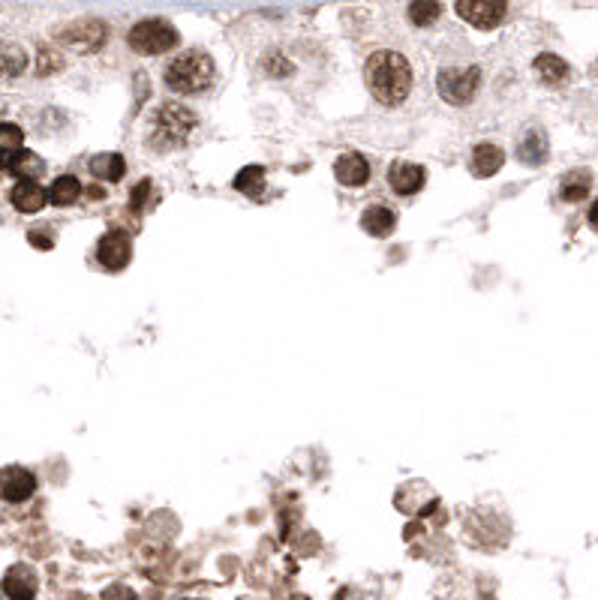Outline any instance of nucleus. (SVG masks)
I'll return each instance as SVG.
<instances>
[{
  "instance_id": "nucleus-25",
  "label": "nucleus",
  "mask_w": 598,
  "mask_h": 600,
  "mask_svg": "<svg viewBox=\"0 0 598 600\" xmlns=\"http://www.w3.org/2000/svg\"><path fill=\"white\" fill-rule=\"evenodd\" d=\"M443 15V4H412L409 6V19H412V25H419V28H430L433 21Z\"/></svg>"
},
{
  "instance_id": "nucleus-26",
  "label": "nucleus",
  "mask_w": 598,
  "mask_h": 600,
  "mask_svg": "<svg viewBox=\"0 0 598 600\" xmlns=\"http://www.w3.org/2000/svg\"><path fill=\"white\" fill-rule=\"evenodd\" d=\"M64 67V60H60V54L54 51V49H49V45H43V49H39V75H52L54 69H60Z\"/></svg>"
},
{
  "instance_id": "nucleus-27",
  "label": "nucleus",
  "mask_w": 598,
  "mask_h": 600,
  "mask_svg": "<svg viewBox=\"0 0 598 600\" xmlns=\"http://www.w3.org/2000/svg\"><path fill=\"white\" fill-rule=\"evenodd\" d=\"M151 193H154L151 180H141V184H136V189H132V195H130V208L136 210V213L145 210L148 201H151Z\"/></svg>"
},
{
  "instance_id": "nucleus-30",
  "label": "nucleus",
  "mask_w": 598,
  "mask_h": 600,
  "mask_svg": "<svg viewBox=\"0 0 598 600\" xmlns=\"http://www.w3.org/2000/svg\"><path fill=\"white\" fill-rule=\"evenodd\" d=\"M586 223L598 232V199H595V204H593V208H589V213H586Z\"/></svg>"
},
{
  "instance_id": "nucleus-16",
  "label": "nucleus",
  "mask_w": 598,
  "mask_h": 600,
  "mask_svg": "<svg viewBox=\"0 0 598 600\" xmlns=\"http://www.w3.org/2000/svg\"><path fill=\"white\" fill-rule=\"evenodd\" d=\"M28 69V51L15 43H0V82H12Z\"/></svg>"
},
{
  "instance_id": "nucleus-4",
  "label": "nucleus",
  "mask_w": 598,
  "mask_h": 600,
  "mask_svg": "<svg viewBox=\"0 0 598 600\" xmlns=\"http://www.w3.org/2000/svg\"><path fill=\"white\" fill-rule=\"evenodd\" d=\"M436 88L448 106H469L482 88V69L478 67H448L439 69Z\"/></svg>"
},
{
  "instance_id": "nucleus-20",
  "label": "nucleus",
  "mask_w": 598,
  "mask_h": 600,
  "mask_svg": "<svg viewBox=\"0 0 598 600\" xmlns=\"http://www.w3.org/2000/svg\"><path fill=\"white\" fill-rule=\"evenodd\" d=\"M535 73H538L541 82H547V84H562L571 69H569V63L562 58H556V54H538V58H535Z\"/></svg>"
},
{
  "instance_id": "nucleus-1",
  "label": "nucleus",
  "mask_w": 598,
  "mask_h": 600,
  "mask_svg": "<svg viewBox=\"0 0 598 600\" xmlns=\"http://www.w3.org/2000/svg\"><path fill=\"white\" fill-rule=\"evenodd\" d=\"M364 82L379 106L397 108L409 97V91H412V67H409V60L400 51L382 49L370 54L364 67Z\"/></svg>"
},
{
  "instance_id": "nucleus-21",
  "label": "nucleus",
  "mask_w": 598,
  "mask_h": 600,
  "mask_svg": "<svg viewBox=\"0 0 598 600\" xmlns=\"http://www.w3.org/2000/svg\"><path fill=\"white\" fill-rule=\"evenodd\" d=\"M82 193H84V189H82V184H78V178L60 175L52 184V189H49V201L58 204V208H69V204L78 201V195H82Z\"/></svg>"
},
{
  "instance_id": "nucleus-29",
  "label": "nucleus",
  "mask_w": 598,
  "mask_h": 600,
  "mask_svg": "<svg viewBox=\"0 0 598 600\" xmlns=\"http://www.w3.org/2000/svg\"><path fill=\"white\" fill-rule=\"evenodd\" d=\"M28 241L34 243L36 249H52V247H54V238H52L49 232H30V234H28Z\"/></svg>"
},
{
  "instance_id": "nucleus-12",
  "label": "nucleus",
  "mask_w": 598,
  "mask_h": 600,
  "mask_svg": "<svg viewBox=\"0 0 598 600\" xmlns=\"http://www.w3.org/2000/svg\"><path fill=\"white\" fill-rule=\"evenodd\" d=\"M469 165L475 178H493L502 165H506V150L499 145H490V141H482V145H475V150H472Z\"/></svg>"
},
{
  "instance_id": "nucleus-18",
  "label": "nucleus",
  "mask_w": 598,
  "mask_h": 600,
  "mask_svg": "<svg viewBox=\"0 0 598 600\" xmlns=\"http://www.w3.org/2000/svg\"><path fill=\"white\" fill-rule=\"evenodd\" d=\"M4 169L19 180H34L45 171V162L39 160L36 154H30V150H19V154H12L10 160H6Z\"/></svg>"
},
{
  "instance_id": "nucleus-6",
  "label": "nucleus",
  "mask_w": 598,
  "mask_h": 600,
  "mask_svg": "<svg viewBox=\"0 0 598 600\" xmlns=\"http://www.w3.org/2000/svg\"><path fill=\"white\" fill-rule=\"evenodd\" d=\"M106 36H108V30L102 21H76V25H69L58 39L67 45V49L91 54V51H97L106 45Z\"/></svg>"
},
{
  "instance_id": "nucleus-9",
  "label": "nucleus",
  "mask_w": 598,
  "mask_h": 600,
  "mask_svg": "<svg viewBox=\"0 0 598 600\" xmlns=\"http://www.w3.org/2000/svg\"><path fill=\"white\" fill-rule=\"evenodd\" d=\"M97 258H100V264L106 267V271H124V267L130 264V258H132L130 234H124V232L102 234L100 247H97Z\"/></svg>"
},
{
  "instance_id": "nucleus-24",
  "label": "nucleus",
  "mask_w": 598,
  "mask_h": 600,
  "mask_svg": "<svg viewBox=\"0 0 598 600\" xmlns=\"http://www.w3.org/2000/svg\"><path fill=\"white\" fill-rule=\"evenodd\" d=\"M21 141H25V132H21V126L0 123V162L6 165V160H10L12 154H19Z\"/></svg>"
},
{
  "instance_id": "nucleus-3",
  "label": "nucleus",
  "mask_w": 598,
  "mask_h": 600,
  "mask_svg": "<svg viewBox=\"0 0 598 600\" xmlns=\"http://www.w3.org/2000/svg\"><path fill=\"white\" fill-rule=\"evenodd\" d=\"M214 84V60L204 51H184L166 67V88L190 97V93H202Z\"/></svg>"
},
{
  "instance_id": "nucleus-19",
  "label": "nucleus",
  "mask_w": 598,
  "mask_h": 600,
  "mask_svg": "<svg viewBox=\"0 0 598 600\" xmlns=\"http://www.w3.org/2000/svg\"><path fill=\"white\" fill-rule=\"evenodd\" d=\"M88 169H91L93 178H102V180H108V184H117V180L124 178V171H127V162H124L121 154H100L88 162Z\"/></svg>"
},
{
  "instance_id": "nucleus-28",
  "label": "nucleus",
  "mask_w": 598,
  "mask_h": 600,
  "mask_svg": "<svg viewBox=\"0 0 598 600\" xmlns=\"http://www.w3.org/2000/svg\"><path fill=\"white\" fill-rule=\"evenodd\" d=\"M102 600H139V597H136V591L127 586H108L102 591Z\"/></svg>"
},
{
  "instance_id": "nucleus-17",
  "label": "nucleus",
  "mask_w": 598,
  "mask_h": 600,
  "mask_svg": "<svg viewBox=\"0 0 598 600\" xmlns=\"http://www.w3.org/2000/svg\"><path fill=\"white\" fill-rule=\"evenodd\" d=\"M517 160H521L523 165H541L547 160V138L541 130H532L526 132L523 141L517 145Z\"/></svg>"
},
{
  "instance_id": "nucleus-14",
  "label": "nucleus",
  "mask_w": 598,
  "mask_h": 600,
  "mask_svg": "<svg viewBox=\"0 0 598 600\" xmlns=\"http://www.w3.org/2000/svg\"><path fill=\"white\" fill-rule=\"evenodd\" d=\"M334 175L343 186H364L370 180V162L361 154H346L334 162Z\"/></svg>"
},
{
  "instance_id": "nucleus-31",
  "label": "nucleus",
  "mask_w": 598,
  "mask_h": 600,
  "mask_svg": "<svg viewBox=\"0 0 598 600\" xmlns=\"http://www.w3.org/2000/svg\"><path fill=\"white\" fill-rule=\"evenodd\" d=\"M187 600H193V597H187Z\"/></svg>"
},
{
  "instance_id": "nucleus-15",
  "label": "nucleus",
  "mask_w": 598,
  "mask_h": 600,
  "mask_svg": "<svg viewBox=\"0 0 598 600\" xmlns=\"http://www.w3.org/2000/svg\"><path fill=\"white\" fill-rule=\"evenodd\" d=\"M361 228L367 234H373V238H385V234H391L397 228V213L391 208H382V204H373V208L361 213Z\"/></svg>"
},
{
  "instance_id": "nucleus-13",
  "label": "nucleus",
  "mask_w": 598,
  "mask_h": 600,
  "mask_svg": "<svg viewBox=\"0 0 598 600\" xmlns=\"http://www.w3.org/2000/svg\"><path fill=\"white\" fill-rule=\"evenodd\" d=\"M10 201L15 210L21 213H36L45 208V201H49V193H45L43 186L36 184V180H19L12 189H10Z\"/></svg>"
},
{
  "instance_id": "nucleus-7",
  "label": "nucleus",
  "mask_w": 598,
  "mask_h": 600,
  "mask_svg": "<svg viewBox=\"0 0 598 600\" xmlns=\"http://www.w3.org/2000/svg\"><path fill=\"white\" fill-rule=\"evenodd\" d=\"M508 6L499 4V0H463L458 4V15L463 21H469L472 28L478 30H490L497 28L502 19H506Z\"/></svg>"
},
{
  "instance_id": "nucleus-11",
  "label": "nucleus",
  "mask_w": 598,
  "mask_h": 600,
  "mask_svg": "<svg viewBox=\"0 0 598 600\" xmlns=\"http://www.w3.org/2000/svg\"><path fill=\"white\" fill-rule=\"evenodd\" d=\"M424 169L415 162H395L388 169V184L397 195H415L424 186Z\"/></svg>"
},
{
  "instance_id": "nucleus-5",
  "label": "nucleus",
  "mask_w": 598,
  "mask_h": 600,
  "mask_svg": "<svg viewBox=\"0 0 598 600\" xmlns=\"http://www.w3.org/2000/svg\"><path fill=\"white\" fill-rule=\"evenodd\" d=\"M180 36L178 30L163 19H148L139 21L130 30V49L136 54H166L171 49H178Z\"/></svg>"
},
{
  "instance_id": "nucleus-10",
  "label": "nucleus",
  "mask_w": 598,
  "mask_h": 600,
  "mask_svg": "<svg viewBox=\"0 0 598 600\" xmlns=\"http://www.w3.org/2000/svg\"><path fill=\"white\" fill-rule=\"evenodd\" d=\"M39 588L36 571L28 564H12L4 576V595L10 600H34Z\"/></svg>"
},
{
  "instance_id": "nucleus-2",
  "label": "nucleus",
  "mask_w": 598,
  "mask_h": 600,
  "mask_svg": "<svg viewBox=\"0 0 598 600\" xmlns=\"http://www.w3.org/2000/svg\"><path fill=\"white\" fill-rule=\"evenodd\" d=\"M195 126H199V117H195L190 108L180 106V102H166V106L156 108V114L151 121L148 147H154L156 154H166V150L184 147L187 138L193 136Z\"/></svg>"
},
{
  "instance_id": "nucleus-22",
  "label": "nucleus",
  "mask_w": 598,
  "mask_h": 600,
  "mask_svg": "<svg viewBox=\"0 0 598 600\" xmlns=\"http://www.w3.org/2000/svg\"><path fill=\"white\" fill-rule=\"evenodd\" d=\"M589 186H593V175H589V171H571V175L562 180L560 195L565 201H584Z\"/></svg>"
},
{
  "instance_id": "nucleus-8",
  "label": "nucleus",
  "mask_w": 598,
  "mask_h": 600,
  "mask_svg": "<svg viewBox=\"0 0 598 600\" xmlns=\"http://www.w3.org/2000/svg\"><path fill=\"white\" fill-rule=\"evenodd\" d=\"M36 493V478L30 475L28 469H21V465H6V469H0V499L4 501H28L30 495Z\"/></svg>"
},
{
  "instance_id": "nucleus-23",
  "label": "nucleus",
  "mask_w": 598,
  "mask_h": 600,
  "mask_svg": "<svg viewBox=\"0 0 598 600\" xmlns=\"http://www.w3.org/2000/svg\"><path fill=\"white\" fill-rule=\"evenodd\" d=\"M235 189L243 195H262L265 193V169L262 165H250L235 178Z\"/></svg>"
}]
</instances>
